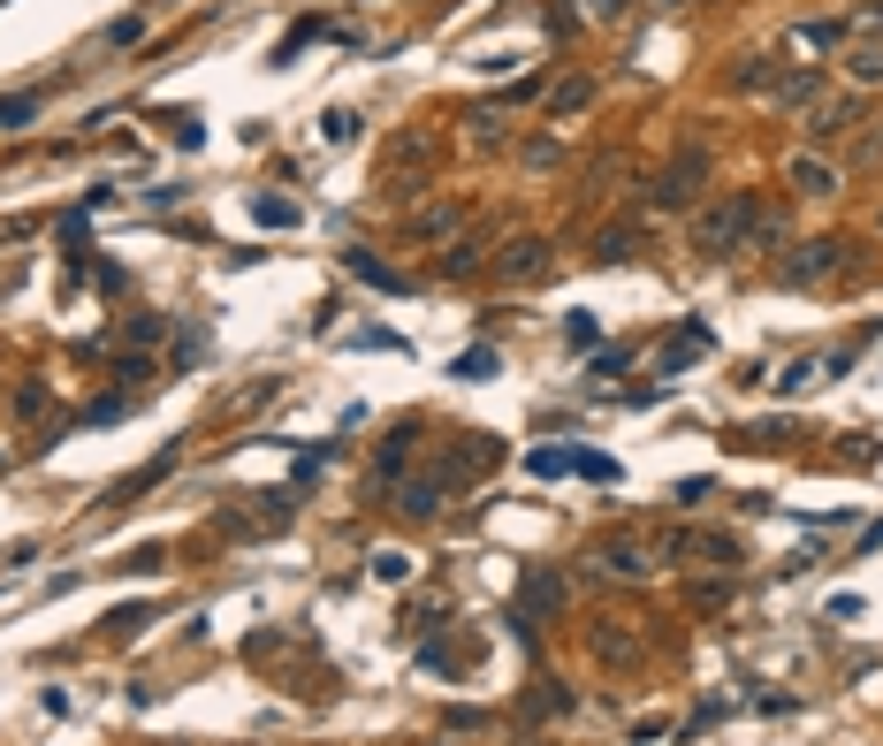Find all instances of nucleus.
Listing matches in <instances>:
<instances>
[{
	"instance_id": "obj_1",
	"label": "nucleus",
	"mask_w": 883,
	"mask_h": 746,
	"mask_svg": "<svg viewBox=\"0 0 883 746\" xmlns=\"http://www.w3.org/2000/svg\"><path fill=\"white\" fill-rule=\"evenodd\" d=\"M754 214H761L754 191H724V198H709V206L693 214V252H701V260H732V252H746Z\"/></svg>"
},
{
	"instance_id": "obj_2",
	"label": "nucleus",
	"mask_w": 883,
	"mask_h": 746,
	"mask_svg": "<svg viewBox=\"0 0 883 746\" xmlns=\"http://www.w3.org/2000/svg\"><path fill=\"white\" fill-rule=\"evenodd\" d=\"M846 267V244L838 237H815V244H792L784 260H777V283L784 290H807V283H823V275H838Z\"/></svg>"
},
{
	"instance_id": "obj_3",
	"label": "nucleus",
	"mask_w": 883,
	"mask_h": 746,
	"mask_svg": "<svg viewBox=\"0 0 883 746\" xmlns=\"http://www.w3.org/2000/svg\"><path fill=\"white\" fill-rule=\"evenodd\" d=\"M549 267H557V244H549V237H534V229H526V237H511V244L495 252V275H503V283H518V290H526V283H541Z\"/></svg>"
},
{
	"instance_id": "obj_4",
	"label": "nucleus",
	"mask_w": 883,
	"mask_h": 746,
	"mask_svg": "<svg viewBox=\"0 0 883 746\" xmlns=\"http://www.w3.org/2000/svg\"><path fill=\"white\" fill-rule=\"evenodd\" d=\"M701 183H709V152L693 146V152H678V160L655 175V191H647V198H655V206H693V198H701Z\"/></svg>"
},
{
	"instance_id": "obj_5",
	"label": "nucleus",
	"mask_w": 883,
	"mask_h": 746,
	"mask_svg": "<svg viewBox=\"0 0 883 746\" xmlns=\"http://www.w3.org/2000/svg\"><path fill=\"white\" fill-rule=\"evenodd\" d=\"M663 556H678V564H716V572H738V564H746L732 533H678Z\"/></svg>"
},
{
	"instance_id": "obj_6",
	"label": "nucleus",
	"mask_w": 883,
	"mask_h": 746,
	"mask_svg": "<svg viewBox=\"0 0 883 746\" xmlns=\"http://www.w3.org/2000/svg\"><path fill=\"white\" fill-rule=\"evenodd\" d=\"M792 191H800V198H838V168L800 152V160H792Z\"/></svg>"
},
{
	"instance_id": "obj_7",
	"label": "nucleus",
	"mask_w": 883,
	"mask_h": 746,
	"mask_svg": "<svg viewBox=\"0 0 883 746\" xmlns=\"http://www.w3.org/2000/svg\"><path fill=\"white\" fill-rule=\"evenodd\" d=\"M412 443H420V427H397V435H389V449L374 457V487H389V480L404 472V457H412Z\"/></svg>"
},
{
	"instance_id": "obj_8",
	"label": "nucleus",
	"mask_w": 883,
	"mask_h": 746,
	"mask_svg": "<svg viewBox=\"0 0 883 746\" xmlns=\"http://www.w3.org/2000/svg\"><path fill=\"white\" fill-rule=\"evenodd\" d=\"M457 221H465V206H420V214H412V237H427V244H449V237H457Z\"/></svg>"
},
{
	"instance_id": "obj_9",
	"label": "nucleus",
	"mask_w": 883,
	"mask_h": 746,
	"mask_svg": "<svg viewBox=\"0 0 883 746\" xmlns=\"http://www.w3.org/2000/svg\"><path fill=\"white\" fill-rule=\"evenodd\" d=\"M465 130H472L480 146H495V138H511V115H503L495 100H480V107H465Z\"/></svg>"
},
{
	"instance_id": "obj_10",
	"label": "nucleus",
	"mask_w": 883,
	"mask_h": 746,
	"mask_svg": "<svg viewBox=\"0 0 883 746\" xmlns=\"http://www.w3.org/2000/svg\"><path fill=\"white\" fill-rule=\"evenodd\" d=\"M488 260V237H449V252H442V275L457 283V275H472Z\"/></svg>"
},
{
	"instance_id": "obj_11",
	"label": "nucleus",
	"mask_w": 883,
	"mask_h": 746,
	"mask_svg": "<svg viewBox=\"0 0 883 746\" xmlns=\"http://www.w3.org/2000/svg\"><path fill=\"white\" fill-rule=\"evenodd\" d=\"M343 267H351L358 283H381V290H412V283H404L389 260H374V252H343Z\"/></svg>"
},
{
	"instance_id": "obj_12",
	"label": "nucleus",
	"mask_w": 883,
	"mask_h": 746,
	"mask_svg": "<svg viewBox=\"0 0 883 746\" xmlns=\"http://www.w3.org/2000/svg\"><path fill=\"white\" fill-rule=\"evenodd\" d=\"M587 107H594V84H587V77H564V84L549 92V115H557V123H564V115H587Z\"/></svg>"
},
{
	"instance_id": "obj_13",
	"label": "nucleus",
	"mask_w": 883,
	"mask_h": 746,
	"mask_svg": "<svg viewBox=\"0 0 883 746\" xmlns=\"http://www.w3.org/2000/svg\"><path fill=\"white\" fill-rule=\"evenodd\" d=\"M594 556H601V572H624V579H640V572H647V556H640V541H601Z\"/></svg>"
},
{
	"instance_id": "obj_14",
	"label": "nucleus",
	"mask_w": 883,
	"mask_h": 746,
	"mask_svg": "<svg viewBox=\"0 0 883 746\" xmlns=\"http://www.w3.org/2000/svg\"><path fill=\"white\" fill-rule=\"evenodd\" d=\"M732 92H777V61H738Z\"/></svg>"
},
{
	"instance_id": "obj_15",
	"label": "nucleus",
	"mask_w": 883,
	"mask_h": 746,
	"mask_svg": "<svg viewBox=\"0 0 883 746\" xmlns=\"http://www.w3.org/2000/svg\"><path fill=\"white\" fill-rule=\"evenodd\" d=\"M252 221H260V229H297V206H290V198H260V191H252Z\"/></svg>"
},
{
	"instance_id": "obj_16",
	"label": "nucleus",
	"mask_w": 883,
	"mask_h": 746,
	"mask_svg": "<svg viewBox=\"0 0 883 746\" xmlns=\"http://www.w3.org/2000/svg\"><path fill=\"white\" fill-rule=\"evenodd\" d=\"M442 487H449V480H404V495H397V503H404L412 518H427V510L442 503Z\"/></svg>"
},
{
	"instance_id": "obj_17",
	"label": "nucleus",
	"mask_w": 883,
	"mask_h": 746,
	"mask_svg": "<svg viewBox=\"0 0 883 746\" xmlns=\"http://www.w3.org/2000/svg\"><path fill=\"white\" fill-rule=\"evenodd\" d=\"M846 77H853V84H883V46H853V54H846Z\"/></svg>"
},
{
	"instance_id": "obj_18",
	"label": "nucleus",
	"mask_w": 883,
	"mask_h": 746,
	"mask_svg": "<svg viewBox=\"0 0 883 746\" xmlns=\"http://www.w3.org/2000/svg\"><path fill=\"white\" fill-rule=\"evenodd\" d=\"M815 92H823V77H815V69H807V77H777V100H784V107H807Z\"/></svg>"
},
{
	"instance_id": "obj_19",
	"label": "nucleus",
	"mask_w": 883,
	"mask_h": 746,
	"mask_svg": "<svg viewBox=\"0 0 883 746\" xmlns=\"http://www.w3.org/2000/svg\"><path fill=\"white\" fill-rule=\"evenodd\" d=\"M709 495H716V480H709V472H693V480H678V487H670V503H678V510H701Z\"/></svg>"
},
{
	"instance_id": "obj_20",
	"label": "nucleus",
	"mask_w": 883,
	"mask_h": 746,
	"mask_svg": "<svg viewBox=\"0 0 883 746\" xmlns=\"http://www.w3.org/2000/svg\"><path fill=\"white\" fill-rule=\"evenodd\" d=\"M312 38H328V23H320V15H305V23H290V38L275 46V61H290L297 46H312Z\"/></svg>"
},
{
	"instance_id": "obj_21",
	"label": "nucleus",
	"mask_w": 883,
	"mask_h": 746,
	"mask_svg": "<svg viewBox=\"0 0 883 746\" xmlns=\"http://www.w3.org/2000/svg\"><path fill=\"white\" fill-rule=\"evenodd\" d=\"M792 46H800V54H823V46H838V23H800V31H792Z\"/></svg>"
},
{
	"instance_id": "obj_22",
	"label": "nucleus",
	"mask_w": 883,
	"mask_h": 746,
	"mask_svg": "<svg viewBox=\"0 0 883 746\" xmlns=\"http://www.w3.org/2000/svg\"><path fill=\"white\" fill-rule=\"evenodd\" d=\"M632 244H640V237H632V229H601V237H594V260H601V267H609V260H624V252H632Z\"/></svg>"
},
{
	"instance_id": "obj_23",
	"label": "nucleus",
	"mask_w": 883,
	"mask_h": 746,
	"mask_svg": "<svg viewBox=\"0 0 883 746\" xmlns=\"http://www.w3.org/2000/svg\"><path fill=\"white\" fill-rule=\"evenodd\" d=\"M449 374H457V381H488V374H495V351L480 343V351H465V358H457Z\"/></svg>"
},
{
	"instance_id": "obj_24",
	"label": "nucleus",
	"mask_w": 883,
	"mask_h": 746,
	"mask_svg": "<svg viewBox=\"0 0 883 746\" xmlns=\"http://www.w3.org/2000/svg\"><path fill=\"white\" fill-rule=\"evenodd\" d=\"M320 138H328V146H351V138H358V115H351V107H335V115L320 123Z\"/></svg>"
},
{
	"instance_id": "obj_25",
	"label": "nucleus",
	"mask_w": 883,
	"mask_h": 746,
	"mask_svg": "<svg viewBox=\"0 0 883 746\" xmlns=\"http://www.w3.org/2000/svg\"><path fill=\"white\" fill-rule=\"evenodd\" d=\"M557 160H564V138H534L526 146V168H557Z\"/></svg>"
},
{
	"instance_id": "obj_26",
	"label": "nucleus",
	"mask_w": 883,
	"mask_h": 746,
	"mask_svg": "<svg viewBox=\"0 0 883 746\" xmlns=\"http://www.w3.org/2000/svg\"><path fill=\"white\" fill-rule=\"evenodd\" d=\"M130 38H146V15H115L107 23V46H130Z\"/></svg>"
},
{
	"instance_id": "obj_27",
	"label": "nucleus",
	"mask_w": 883,
	"mask_h": 746,
	"mask_svg": "<svg viewBox=\"0 0 883 746\" xmlns=\"http://www.w3.org/2000/svg\"><path fill=\"white\" fill-rule=\"evenodd\" d=\"M846 123H853V107H823V115H815V130H807V138H838V130H846Z\"/></svg>"
},
{
	"instance_id": "obj_28",
	"label": "nucleus",
	"mask_w": 883,
	"mask_h": 746,
	"mask_svg": "<svg viewBox=\"0 0 883 746\" xmlns=\"http://www.w3.org/2000/svg\"><path fill=\"white\" fill-rule=\"evenodd\" d=\"M534 472H541V480H557V472H572V449H534Z\"/></svg>"
},
{
	"instance_id": "obj_29",
	"label": "nucleus",
	"mask_w": 883,
	"mask_h": 746,
	"mask_svg": "<svg viewBox=\"0 0 883 746\" xmlns=\"http://www.w3.org/2000/svg\"><path fill=\"white\" fill-rule=\"evenodd\" d=\"M38 115V100H0V130H23Z\"/></svg>"
},
{
	"instance_id": "obj_30",
	"label": "nucleus",
	"mask_w": 883,
	"mask_h": 746,
	"mask_svg": "<svg viewBox=\"0 0 883 746\" xmlns=\"http://www.w3.org/2000/svg\"><path fill=\"white\" fill-rule=\"evenodd\" d=\"M84 420H92V427H107V420H123V397H100V404H84Z\"/></svg>"
},
{
	"instance_id": "obj_31",
	"label": "nucleus",
	"mask_w": 883,
	"mask_h": 746,
	"mask_svg": "<svg viewBox=\"0 0 883 746\" xmlns=\"http://www.w3.org/2000/svg\"><path fill=\"white\" fill-rule=\"evenodd\" d=\"M404 572H412V564H404L397 549H381V556H374V579H404Z\"/></svg>"
},
{
	"instance_id": "obj_32",
	"label": "nucleus",
	"mask_w": 883,
	"mask_h": 746,
	"mask_svg": "<svg viewBox=\"0 0 883 746\" xmlns=\"http://www.w3.org/2000/svg\"><path fill=\"white\" fill-rule=\"evenodd\" d=\"M572 8H587V15H617L624 0H572Z\"/></svg>"
},
{
	"instance_id": "obj_33",
	"label": "nucleus",
	"mask_w": 883,
	"mask_h": 746,
	"mask_svg": "<svg viewBox=\"0 0 883 746\" xmlns=\"http://www.w3.org/2000/svg\"><path fill=\"white\" fill-rule=\"evenodd\" d=\"M869 15H876V23H883V0H876V8H869Z\"/></svg>"
}]
</instances>
